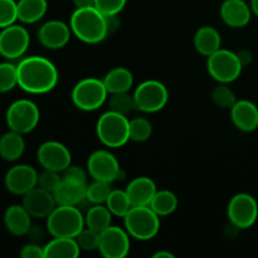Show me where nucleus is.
Wrapping results in <instances>:
<instances>
[{
	"instance_id": "nucleus-1",
	"label": "nucleus",
	"mask_w": 258,
	"mask_h": 258,
	"mask_svg": "<svg viewBox=\"0 0 258 258\" xmlns=\"http://www.w3.org/2000/svg\"><path fill=\"white\" fill-rule=\"evenodd\" d=\"M18 87L30 95H44L54 90L59 73L52 60L43 55H29L17 64Z\"/></svg>"
},
{
	"instance_id": "nucleus-2",
	"label": "nucleus",
	"mask_w": 258,
	"mask_h": 258,
	"mask_svg": "<svg viewBox=\"0 0 258 258\" xmlns=\"http://www.w3.org/2000/svg\"><path fill=\"white\" fill-rule=\"evenodd\" d=\"M72 34L87 44H98L108 37L106 15L97 8H76L70 19Z\"/></svg>"
},
{
	"instance_id": "nucleus-3",
	"label": "nucleus",
	"mask_w": 258,
	"mask_h": 258,
	"mask_svg": "<svg viewBox=\"0 0 258 258\" xmlns=\"http://www.w3.org/2000/svg\"><path fill=\"white\" fill-rule=\"evenodd\" d=\"M96 134L106 148H121L130 141V120L127 116L108 110L97 120Z\"/></svg>"
},
{
	"instance_id": "nucleus-4",
	"label": "nucleus",
	"mask_w": 258,
	"mask_h": 258,
	"mask_svg": "<svg viewBox=\"0 0 258 258\" xmlns=\"http://www.w3.org/2000/svg\"><path fill=\"white\" fill-rule=\"evenodd\" d=\"M85 227V216L80 207L57 206L47 217V231L52 237L76 238Z\"/></svg>"
},
{
	"instance_id": "nucleus-5",
	"label": "nucleus",
	"mask_w": 258,
	"mask_h": 258,
	"mask_svg": "<svg viewBox=\"0 0 258 258\" xmlns=\"http://www.w3.org/2000/svg\"><path fill=\"white\" fill-rule=\"evenodd\" d=\"M123 226L133 238L138 241H150L160 231V217L150 206L131 207L123 217Z\"/></svg>"
},
{
	"instance_id": "nucleus-6",
	"label": "nucleus",
	"mask_w": 258,
	"mask_h": 258,
	"mask_svg": "<svg viewBox=\"0 0 258 258\" xmlns=\"http://www.w3.org/2000/svg\"><path fill=\"white\" fill-rule=\"evenodd\" d=\"M108 92L102 80L96 77H86L78 81L72 88L71 98L78 110L92 112L102 107L107 100Z\"/></svg>"
},
{
	"instance_id": "nucleus-7",
	"label": "nucleus",
	"mask_w": 258,
	"mask_h": 258,
	"mask_svg": "<svg viewBox=\"0 0 258 258\" xmlns=\"http://www.w3.org/2000/svg\"><path fill=\"white\" fill-rule=\"evenodd\" d=\"M40 120V111L37 103L28 98H20L14 101L8 107L5 113V121L9 130L17 133L29 134L38 126Z\"/></svg>"
},
{
	"instance_id": "nucleus-8",
	"label": "nucleus",
	"mask_w": 258,
	"mask_h": 258,
	"mask_svg": "<svg viewBox=\"0 0 258 258\" xmlns=\"http://www.w3.org/2000/svg\"><path fill=\"white\" fill-rule=\"evenodd\" d=\"M207 70L209 76L218 83H232L241 76L243 66L236 52L221 48L207 57Z\"/></svg>"
},
{
	"instance_id": "nucleus-9",
	"label": "nucleus",
	"mask_w": 258,
	"mask_h": 258,
	"mask_svg": "<svg viewBox=\"0 0 258 258\" xmlns=\"http://www.w3.org/2000/svg\"><path fill=\"white\" fill-rule=\"evenodd\" d=\"M136 110L145 113H155L163 110L169 101V91L158 80H146L134 91Z\"/></svg>"
},
{
	"instance_id": "nucleus-10",
	"label": "nucleus",
	"mask_w": 258,
	"mask_h": 258,
	"mask_svg": "<svg viewBox=\"0 0 258 258\" xmlns=\"http://www.w3.org/2000/svg\"><path fill=\"white\" fill-rule=\"evenodd\" d=\"M227 216L229 222L239 229L251 228L258 218L256 198L248 193H238L233 196L227 207Z\"/></svg>"
},
{
	"instance_id": "nucleus-11",
	"label": "nucleus",
	"mask_w": 258,
	"mask_h": 258,
	"mask_svg": "<svg viewBox=\"0 0 258 258\" xmlns=\"http://www.w3.org/2000/svg\"><path fill=\"white\" fill-rule=\"evenodd\" d=\"M30 35L27 28L19 24H12L3 28L0 32V55L8 60L19 59L28 50Z\"/></svg>"
},
{
	"instance_id": "nucleus-12",
	"label": "nucleus",
	"mask_w": 258,
	"mask_h": 258,
	"mask_svg": "<svg viewBox=\"0 0 258 258\" xmlns=\"http://www.w3.org/2000/svg\"><path fill=\"white\" fill-rule=\"evenodd\" d=\"M87 171L95 180L107 181L112 184L122 174L118 160L110 150L100 149L88 156Z\"/></svg>"
},
{
	"instance_id": "nucleus-13",
	"label": "nucleus",
	"mask_w": 258,
	"mask_h": 258,
	"mask_svg": "<svg viewBox=\"0 0 258 258\" xmlns=\"http://www.w3.org/2000/svg\"><path fill=\"white\" fill-rule=\"evenodd\" d=\"M38 163L43 169L62 174L72 164V155L66 145L55 140L43 143L37 151Z\"/></svg>"
},
{
	"instance_id": "nucleus-14",
	"label": "nucleus",
	"mask_w": 258,
	"mask_h": 258,
	"mask_svg": "<svg viewBox=\"0 0 258 258\" xmlns=\"http://www.w3.org/2000/svg\"><path fill=\"white\" fill-rule=\"evenodd\" d=\"M130 234L125 228L110 226L100 233L98 251L105 258H123L130 252Z\"/></svg>"
},
{
	"instance_id": "nucleus-15",
	"label": "nucleus",
	"mask_w": 258,
	"mask_h": 258,
	"mask_svg": "<svg viewBox=\"0 0 258 258\" xmlns=\"http://www.w3.org/2000/svg\"><path fill=\"white\" fill-rule=\"evenodd\" d=\"M38 174L33 166L27 164L14 165L5 174V188L12 194L23 197L38 185Z\"/></svg>"
},
{
	"instance_id": "nucleus-16",
	"label": "nucleus",
	"mask_w": 258,
	"mask_h": 258,
	"mask_svg": "<svg viewBox=\"0 0 258 258\" xmlns=\"http://www.w3.org/2000/svg\"><path fill=\"white\" fill-rule=\"evenodd\" d=\"M71 37H72L71 27L62 20H48L43 23L38 30V40L47 49L57 50L66 47Z\"/></svg>"
},
{
	"instance_id": "nucleus-17",
	"label": "nucleus",
	"mask_w": 258,
	"mask_h": 258,
	"mask_svg": "<svg viewBox=\"0 0 258 258\" xmlns=\"http://www.w3.org/2000/svg\"><path fill=\"white\" fill-rule=\"evenodd\" d=\"M23 207L27 209L32 218H47L57 207L54 194L35 186L23 196Z\"/></svg>"
},
{
	"instance_id": "nucleus-18",
	"label": "nucleus",
	"mask_w": 258,
	"mask_h": 258,
	"mask_svg": "<svg viewBox=\"0 0 258 258\" xmlns=\"http://www.w3.org/2000/svg\"><path fill=\"white\" fill-rule=\"evenodd\" d=\"M222 20L229 28L239 29L251 22L252 10L244 0H224L219 9Z\"/></svg>"
},
{
	"instance_id": "nucleus-19",
	"label": "nucleus",
	"mask_w": 258,
	"mask_h": 258,
	"mask_svg": "<svg viewBox=\"0 0 258 258\" xmlns=\"http://www.w3.org/2000/svg\"><path fill=\"white\" fill-rule=\"evenodd\" d=\"M231 120L242 133H253L258 128V106L249 100H237L231 107Z\"/></svg>"
},
{
	"instance_id": "nucleus-20",
	"label": "nucleus",
	"mask_w": 258,
	"mask_h": 258,
	"mask_svg": "<svg viewBox=\"0 0 258 258\" xmlns=\"http://www.w3.org/2000/svg\"><path fill=\"white\" fill-rule=\"evenodd\" d=\"M87 184L76 179L64 178L62 176V181L54 191V198L57 206H73L80 207L86 202V191Z\"/></svg>"
},
{
	"instance_id": "nucleus-21",
	"label": "nucleus",
	"mask_w": 258,
	"mask_h": 258,
	"mask_svg": "<svg viewBox=\"0 0 258 258\" xmlns=\"http://www.w3.org/2000/svg\"><path fill=\"white\" fill-rule=\"evenodd\" d=\"M130 203L133 207L138 206H150L154 196L158 191L155 181L149 176H138L134 178L126 186Z\"/></svg>"
},
{
	"instance_id": "nucleus-22",
	"label": "nucleus",
	"mask_w": 258,
	"mask_h": 258,
	"mask_svg": "<svg viewBox=\"0 0 258 258\" xmlns=\"http://www.w3.org/2000/svg\"><path fill=\"white\" fill-rule=\"evenodd\" d=\"M4 224L13 236H27L32 226V216L23 207V204H14L8 207L4 213Z\"/></svg>"
},
{
	"instance_id": "nucleus-23",
	"label": "nucleus",
	"mask_w": 258,
	"mask_h": 258,
	"mask_svg": "<svg viewBox=\"0 0 258 258\" xmlns=\"http://www.w3.org/2000/svg\"><path fill=\"white\" fill-rule=\"evenodd\" d=\"M193 43L199 54L209 57L222 48L221 33L212 25H204L196 32Z\"/></svg>"
},
{
	"instance_id": "nucleus-24",
	"label": "nucleus",
	"mask_w": 258,
	"mask_h": 258,
	"mask_svg": "<svg viewBox=\"0 0 258 258\" xmlns=\"http://www.w3.org/2000/svg\"><path fill=\"white\" fill-rule=\"evenodd\" d=\"M108 95L120 92H130L134 86V75L125 67H115L102 78Z\"/></svg>"
},
{
	"instance_id": "nucleus-25",
	"label": "nucleus",
	"mask_w": 258,
	"mask_h": 258,
	"mask_svg": "<svg viewBox=\"0 0 258 258\" xmlns=\"http://www.w3.org/2000/svg\"><path fill=\"white\" fill-rule=\"evenodd\" d=\"M81 248L76 238L53 237L44 246L45 258H76L80 256Z\"/></svg>"
},
{
	"instance_id": "nucleus-26",
	"label": "nucleus",
	"mask_w": 258,
	"mask_h": 258,
	"mask_svg": "<svg viewBox=\"0 0 258 258\" xmlns=\"http://www.w3.org/2000/svg\"><path fill=\"white\" fill-rule=\"evenodd\" d=\"M25 151L23 134L9 130L0 136V158L7 161H17Z\"/></svg>"
},
{
	"instance_id": "nucleus-27",
	"label": "nucleus",
	"mask_w": 258,
	"mask_h": 258,
	"mask_svg": "<svg viewBox=\"0 0 258 258\" xmlns=\"http://www.w3.org/2000/svg\"><path fill=\"white\" fill-rule=\"evenodd\" d=\"M18 20L24 24L39 22L48 10L47 0H19L17 2Z\"/></svg>"
},
{
	"instance_id": "nucleus-28",
	"label": "nucleus",
	"mask_w": 258,
	"mask_h": 258,
	"mask_svg": "<svg viewBox=\"0 0 258 258\" xmlns=\"http://www.w3.org/2000/svg\"><path fill=\"white\" fill-rule=\"evenodd\" d=\"M112 213L105 204H93L85 214V226L101 233L111 226Z\"/></svg>"
},
{
	"instance_id": "nucleus-29",
	"label": "nucleus",
	"mask_w": 258,
	"mask_h": 258,
	"mask_svg": "<svg viewBox=\"0 0 258 258\" xmlns=\"http://www.w3.org/2000/svg\"><path fill=\"white\" fill-rule=\"evenodd\" d=\"M178 197L175 193L168 189H161L158 190L154 196L153 201L150 203V208L158 214L159 217H166L173 214L178 208Z\"/></svg>"
},
{
	"instance_id": "nucleus-30",
	"label": "nucleus",
	"mask_w": 258,
	"mask_h": 258,
	"mask_svg": "<svg viewBox=\"0 0 258 258\" xmlns=\"http://www.w3.org/2000/svg\"><path fill=\"white\" fill-rule=\"evenodd\" d=\"M105 206L110 209L112 216L120 217V218H123L133 207L127 194H126V190H121V189H112L111 190Z\"/></svg>"
},
{
	"instance_id": "nucleus-31",
	"label": "nucleus",
	"mask_w": 258,
	"mask_h": 258,
	"mask_svg": "<svg viewBox=\"0 0 258 258\" xmlns=\"http://www.w3.org/2000/svg\"><path fill=\"white\" fill-rule=\"evenodd\" d=\"M108 107L111 111L128 116L136 108L135 98L130 92L112 93L110 95V100H108Z\"/></svg>"
},
{
	"instance_id": "nucleus-32",
	"label": "nucleus",
	"mask_w": 258,
	"mask_h": 258,
	"mask_svg": "<svg viewBox=\"0 0 258 258\" xmlns=\"http://www.w3.org/2000/svg\"><path fill=\"white\" fill-rule=\"evenodd\" d=\"M111 183L102 180H95L92 179L90 184H87V191H86V199L91 204H105L110 196Z\"/></svg>"
},
{
	"instance_id": "nucleus-33",
	"label": "nucleus",
	"mask_w": 258,
	"mask_h": 258,
	"mask_svg": "<svg viewBox=\"0 0 258 258\" xmlns=\"http://www.w3.org/2000/svg\"><path fill=\"white\" fill-rule=\"evenodd\" d=\"M153 135V123L146 117H134L130 120V140L145 143Z\"/></svg>"
},
{
	"instance_id": "nucleus-34",
	"label": "nucleus",
	"mask_w": 258,
	"mask_h": 258,
	"mask_svg": "<svg viewBox=\"0 0 258 258\" xmlns=\"http://www.w3.org/2000/svg\"><path fill=\"white\" fill-rule=\"evenodd\" d=\"M211 97L214 105L221 108H229L231 110L232 106L237 102L236 93L227 83H219L218 86H216L212 90Z\"/></svg>"
},
{
	"instance_id": "nucleus-35",
	"label": "nucleus",
	"mask_w": 258,
	"mask_h": 258,
	"mask_svg": "<svg viewBox=\"0 0 258 258\" xmlns=\"http://www.w3.org/2000/svg\"><path fill=\"white\" fill-rule=\"evenodd\" d=\"M18 86L17 64L12 62L0 63V93H7Z\"/></svg>"
},
{
	"instance_id": "nucleus-36",
	"label": "nucleus",
	"mask_w": 258,
	"mask_h": 258,
	"mask_svg": "<svg viewBox=\"0 0 258 258\" xmlns=\"http://www.w3.org/2000/svg\"><path fill=\"white\" fill-rule=\"evenodd\" d=\"M76 241L81 251H95V249H98V244H100V233L88 227H85L76 237Z\"/></svg>"
},
{
	"instance_id": "nucleus-37",
	"label": "nucleus",
	"mask_w": 258,
	"mask_h": 258,
	"mask_svg": "<svg viewBox=\"0 0 258 258\" xmlns=\"http://www.w3.org/2000/svg\"><path fill=\"white\" fill-rule=\"evenodd\" d=\"M60 181H62V174L54 170H49V169H43V170L38 174L37 186L54 194V191L57 190Z\"/></svg>"
},
{
	"instance_id": "nucleus-38",
	"label": "nucleus",
	"mask_w": 258,
	"mask_h": 258,
	"mask_svg": "<svg viewBox=\"0 0 258 258\" xmlns=\"http://www.w3.org/2000/svg\"><path fill=\"white\" fill-rule=\"evenodd\" d=\"M17 20V2L15 0H0V29L14 24Z\"/></svg>"
},
{
	"instance_id": "nucleus-39",
	"label": "nucleus",
	"mask_w": 258,
	"mask_h": 258,
	"mask_svg": "<svg viewBox=\"0 0 258 258\" xmlns=\"http://www.w3.org/2000/svg\"><path fill=\"white\" fill-rule=\"evenodd\" d=\"M127 0H95V8H97L103 15H117L126 7Z\"/></svg>"
},
{
	"instance_id": "nucleus-40",
	"label": "nucleus",
	"mask_w": 258,
	"mask_h": 258,
	"mask_svg": "<svg viewBox=\"0 0 258 258\" xmlns=\"http://www.w3.org/2000/svg\"><path fill=\"white\" fill-rule=\"evenodd\" d=\"M62 176H64V178L76 179V180L83 181V183H88V176H90V174H88V171L85 170L82 166L72 165V164H71V165L63 171Z\"/></svg>"
},
{
	"instance_id": "nucleus-41",
	"label": "nucleus",
	"mask_w": 258,
	"mask_h": 258,
	"mask_svg": "<svg viewBox=\"0 0 258 258\" xmlns=\"http://www.w3.org/2000/svg\"><path fill=\"white\" fill-rule=\"evenodd\" d=\"M19 256L22 258H45L44 257V247L40 246L39 243H30L25 244L20 251Z\"/></svg>"
},
{
	"instance_id": "nucleus-42",
	"label": "nucleus",
	"mask_w": 258,
	"mask_h": 258,
	"mask_svg": "<svg viewBox=\"0 0 258 258\" xmlns=\"http://www.w3.org/2000/svg\"><path fill=\"white\" fill-rule=\"evenodd\" d=\"M27 237L29 238L30 242H34V243H40L42 241H44L45 232H44V229H43V227L34 226V224H32L29 228V231H28Z\"/></svg>"
},
{
	"instance_id": "nucleus-43",
	"label": "nucleus",
	"mask_w": 258,
	"mask_h": 258,
	"mask_svg": "<svg viewBox=\"0 0 258 258\" xmlns=\"http://www.w3.org/2000/svg\"><path fill=\"white\" fill-rule=\"evenodd\" d=\"M106 23H107L108 34H112V33L117 32V30L120 29L121 20L118 19V14L117 15H106Z\"/></svg>"
},
{
	"instance_id": "nucleus-44",
	"label": "nucleus",
	"mask_w": 258,
	"mask_h": 258,
	"mask_svg": "<svg viewBox=\"0 0 258 258\" xmlns=\"http://www.w3.org/2000/svg\"><path fill=\"white\" fill-rule=\"evenodd\" d=\"M237 55H238L239 62H241V64L243 66V67L249 66L252 63V60H253V54H252L251 50L248 49H241L239 52H237Z\"/></svg>"
},
{
	"instance_id": "nucleus-45",
	"label": "nucleus",
	"mask_w": 258,
	"mask_h": 258,
	"mask_svg": "<svg viewBox=\"0 0 258 258\" xmlns=\"http://www.w3.org/2000/svg\"><path fill=\"white\" fill-rule=\"evenodd\" d=\"M76 8H87L95 7V0H72Z\"/></svg>"
},
{
	"instance_id": "nucleus-46",
	"label": "nucleus",
	"mask_w": 258,
	"mask_h": 258,
	"mask_svg": "<svg viewBox=\"0 0 258 258\" xmlns=\"http://www.w3.org/2000/svg\"><path fill=\"white\" fill-rule=\"evenodd\" d=\"M174 253H171L170 251H166V249H161V251L155 252L153 254V258H174Z\"/></svg>"
},
{
	"instance_id": "nucleus-47",
	"label": "nucleus",
	"mask_w": 258,
	"mask_h": 258,
	"mask_svg": "<svg viewBox=\"0 0 258 258\" xmlns=\"http://www.w3.org/2000/svg\"><path fill=\"white\" fill-rule=\"evenodd\" d=\"M249 7H251L252 14L256 15L258 18V0H251V2H249Z\"/></svg>"
}]
</instances>
